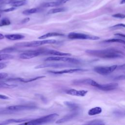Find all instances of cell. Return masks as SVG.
Listing matches in <instances>:
<instances>
[{"label": "cell", "mask_w": 125, "mask_h": 125, "mask_svg": "<svg viewBox=\"0 0 125 125\" xmlns=\"http://www.w3.org/2000/svg\"><path fill=\"white\" fill-rule=\"evenodd\" d=\"M78 114H79L78 112H77L76 111H74L73 112H72L71 113H69V114L64 116L63 117H62V118L60 119L57 121H56V123L57 124H60L65 123L66 122H68L70 120H71L75 117H76Z\"/></svg>", "instance_id": "cell-13"}, {"label": "cell", "mask_w": 125, "mask_h": 125, "mask_svg": "<svg viewBox=\"0 0 125 125\" xmlns=\"http://www.w3.org/2000/svg\"><path fill=\"white\" fill-rule=\"evenodd\" d=\"M16 10V8L14 7H12L9 8H7L5 9H3L2 10V12H11V11H13L14 10Z\"/></svg>", "instance_id": "cell-35"}, {"label": "cell", "mask_w": 125, "mask_h": 125, "mask_svg": "<svg viewBox=\"0 0 125 125\" xmlns=\"http://www.w3.org/2000/svg\"><path fill=\"white\" fill-rule=\"evenodd\" d=\"M68 0H59L58 1L62 4H63V3H66Z\"/></svg>", "instance_id": "cell-43"}, {"label": "cell", "mask_w": 125, "mask_h": 125, "mask_svg": "<svg viewBox=\"0 0 125 125\" xmlns=\"http://www.w3.org/2000/svg\"><path fill=\"white\" fill-rule=\"evenodd\" d=\"M41 54H42V49H38L35 50H28L20 55L19 57L21 59H30L36 57Z\"/></svg>", "instance_id": "cell-8"}, {"label": "cell", "mask_w": 125, "mask_h": 125, "mask_svg": "<svg viewBox=\"0 0 125 125\" xmlns=\"http://www.w3.org/2000/svg\"><path fill=\"white\" fill-rule=\"evenodd\" d=\"M2 53H3L2 49H0V54H2Z\"/></svg>", "instance_id": "cell-46"}, {"label": "cell", "mask_w": 125, "mask_h": 125, "mask_svg": "<svg viewBox=\"0 0 125 125\" xmlns=\"http://www.w3.org/2000/svg\"></svg>", "instance_id": "cell-48"}, {"label": "cell", "mask_w": 125, "mask_h": 125, "mask_svg": "<svg viewBox=\"0 0 125 125\" xmlns=\"http://www.w3.org/2000/svg\"><path fill=\"white\" fill-rule=\"evenodd\" d=\"M6 64L3 62H0V69H2L6 67Z\"/></svg>", "instance_id": "cell-41"}, {"label": "cell", "mask_w": 125, "mask_h": 125, "mask_svg": "<svg viewBox=\"0 0 125 125\" xmlns=\"http://www.w3.org/2000/svg\"><path fill=\"white\" fill-rule=\"evenodd\" d=\"M112 16L116 18H120V19H124L125 18V15L124 14H121V13L115 14L112 15Z\"/></svg>", "instance_id": "cell-34"}, {"label": "cell", "mask_w": 125, "mask_h": 125, "mask_svg": "<svg viewBox=\"0 0 125 125\" xmlns=\"http://www.w3.org/2000/svg\"><path fill=\"white\" fill-rule=\"evenodd\" d=\"M8 76V74L5 72H0V80L6 78Z\"/></svg>", "instance_id": "cell-36"}, {"label": "cell", "mask_w": 125, "mask_h": 125, "mask_svg": "<svg viewBox=\"0 0 125 125\" xmlns=\"http://www.w3.org/2000/svg\"><path fill=\"white\" fill-rule=\"evenodd\" d=\"M85 124L86 125H104L105 123L103 120L100 119H95L93 120H91L85 123Z\"/></svg>", "instance_id": "cell-22"}, {"label": "cell", "mask_w": 125, "mask_h": 125, "mask_svg": "<svg viewBox=\"0 0 125 125\" xmlns=\"http://www.w3.org/2000/svg\"><path fill=\"white\" fill-rule=\"evenodd\" d=\"M113 115L118 118H122L125 117V113L122 110L119 109H116L113 112Z\"/></svg>", "instance_id": "cell-28"}, {"label": "cell", "mask_w": 125, "mask_h": 125, "mask_svg": "<svg viewBox=\"0 0 125 125\" xmlns=\"http://www.w3.org/2000/svg\"><path fill=\"white\" fill-rule=\"evenodd\" d=\"M17 50V48L16 47H7L6 48L2 49L3 53H9L15 52Z\"/></svg>", "instance_id": "cell-30"}, {"label": "cell", "mask_w": 125, "mask_h": 125, "mask_svg": "<svg viewBox=\"0 0 125 125\" xmlns=\"http://www.w3.org/2000/svg\"><path fill=\"white\" fill-rule=\"evenodd\" d=\"M125 3V0H121L120 3L121 4H124Z\"/></svg>", "instance_id": "cell-45"}, {"label": "cell", "mask_w": 125, "mask_h": 125, "mask_svg": "<svg viewBox=\"0 0 125 125\" xmlns=\"http://www.w3.org/2000/svg\"><path fill=\"white\" fill-rule=\"evenodd\" d=\"M5 38L11 41H17L23 39L24 38V36L20 34H7L4 36Z\"/></svg>", "instance_id": "cell-17"}, {"label": "cell", "mask_w": 125, "mask_h": 125, "mask_svg": "<svg viewBox=\"0 0 125 125\" xmlns=\"http://www.w3.org/2000/svg\"><path fill=\"white\" fill-rule=\"evenodd\" d=\"M102 112V109L100 107H95L90 109L88 111V114L90 116H93L99 114Z\"/></svg>", "instance_id": "cell-21"}, {"label": "cell", "mask_w": 125, "mask_h": 125, "mask_svg": "<svg viewBox=\"0 0 125 125\" xmlns=\"http://www.w3.org/2000/svg\"><path fill=\"white\" fill-rule=\"evenodd\" d=\"M115 36H118V37H122L123 38H125V36L124 34H121V33H116L115 34H114Z\"/></svg>", "instance_id": "cell-42"}, {"label": "cell", "mask_w": 125, "mask_h": 125, "mask_svg": "<svg viewBox=\"0 0 125 125\" xmlns=\"http://www.w3.org/2000/svg\"><path fill=\"white\" fill-rule=\"evenodd\" d=\"M125 27V25L123 23H119L116 25H114L111 27H110V28L111 29H117V28H124Z\"/></svg>", "instance_id": "cell-33"}, {"label": "cell", "mask_w": 125, "mask_h": 125, "mask_svg": "<svg viewBox=\"0 0 125 125\" xmlns=\"http://www.w3.org/2000/svg\"><path fill=\"white\" fill-rule=\"evenodd\" d=\"M73 83L75 84H87L90 85L94 87H97L99 84L96 81L91 79H83L75 80L73 81Z\"/></svg>", "instance_id": "cell-10"}, {"label": "cell", "mask_w": 125, "mask_h": 125, "mask_svg": "<svg viewBox=\"0 0 125 125\" xmlns=\"http://www.w3.org/2000/svg\"><path fill=\"white\" fill-rule=\"evenodd\" d=\"M45 61H61V62H67L70 63H73V64H79L81 62V61L80 60L75 59V58H69L64 56H52V57H49L47 58H46L44 60Z\"/></svg>", "instance_id": "cell-5"}, {"label": "cell", "mask_w": 125, "mask_h": 125, "mask_svg": "<svg viewBox=\"0 0 125 125\" xmlns=\"http://www.w3.org/2000/svg\"><path fill=\"white\" fill-rule=\"evenodd\" d=\"M67 37L70 39H78V40H98L100 39V37L89 35L82 33H76V32H71L69 33Z\"/></svg>", "instance_id": "cell-4"}, {"label": "cell", "mask_w": 125, "mask_h": 125, "mask_svg": "<svg viewBox=\"0 0 125 125\" xmlns=\"http://www.w3.org/2000/svg\"><path fill=\"white\" fill-rule=\"evenodd\" d=\"M45 76H37L36 77H33V78H17L16 80L19 81L23 83H29L31 82H33L34 81H36L37 80L42 79L45 78Z\"/></svg>", "instance_id": "cell-18"}, {"label": "cell", "mask_w": 125, "mask_h": 125, "mask_svg": "<svg viewBox=\"0 0 125 125\" xmlns=\"http://www.w3.org/2000/svg\"><path fill=\"white\" fill-rule=\"evenodd\" d=\"M59 116V115L57 113H52L34 120L31 119L26 122H25L24 123H22V124L30 125H40L45 124L54 121Z\"/></svg>", "instance_id": "cell-2"}, {"label": "cell", "mask_w": 125, "mask_h": 125, "mask_svg": "<svg viewBox=\"0 0 125 125\" xmlns=\"http://www.w3.org/2000/svg\"><path fill=\"white\" fill-rule=\"evenodd\" d=\"M11 24V21L8 18H3L0 21V26H4L9 25Z\"/></svg>", "instance_id": "cell-31"}, {"label": "cell", "mask_w": 125, "mask_h": 125, "mask_svg": "<svg viewBox=\"0 0 125 125\" xmlns=\"http://www.w3.org/2000/svg\"><path fill=\"white\" fill-rule=\"evenodd\" d=\"M64 104L69 108L73 111H76L80 108V105L79 104L72 102L65 101L64 102Z\"/></svg>", "instance_id": "cell-20"}, {"label": "cell", "mask_w": 125, "mask_h": 125, "mask_svg": "<svg viewBox=\"0 0 125 125\" xmlns=\"http://www.w3.org/2000/svg\"><path fill=\"white\" fill-rule=\"evenodd\" d=\"M87 90H77L75 89H69L65 91V93L68 95L72 96H76L79 97H83L87 93Z\"/></svg>", "instance_id": "cell-14"}, {"label": "cell", "mask_w": 125, "mask_h": 125, "mask_svg": "<svg viewBox=\"0 0 125 125\" xmlns=\"http://www.w3.org/2000/svg\"><path fill=\"white\" fill-rule=\"evenodd\" d=\"M14 56L12 55L7 54V53H2L0 54V62L4 61V60H10L14 58Z\"/></svg>", "instance_id": "cell-24"}, {"label": "cell", "mask_w": 125, "mask_h": 125, "mask_svg": "<svg viewBox=\"0 0 125 125\" xmlns=\"http://www.w3.org/2000/svg\"><path fill=\"white\" fill-rule=\"evenodd\" d=\"M38 9L37 8H33L31 9H26L24 10L22 12V14L25 15H29L32 14H34L35 13L38 12Z\"/></svg>", "instance_id": "cell-27"}, {"label": "cell", "mask_w": 125, "mask_h": 125, "mask_svg": "<svg viewBox=\"0 0 125 125\" xmlns=\"http://www.w3.org/2000/svg\"><path fill=\"white\" fill-rule=\"evenodd\" d=\"M26 2L25 0H19V1H15L14 2H12V3H11V5L12 7H19V6H22L24 4H25Z\"/></svg>", "instance_id": "cell-29"}, {"label": "cell", "mask_w": 125, "mask_h": 125, "mask_svg": "<svg viewBox=\"0 0 125 125\" xmlns=\"http://www.w3.org/2000/svg\"><path fill=\"white\" fill-rule=\"evenodd\" d=\"M18 85L14 84H9L5 83H0V88H13L16 87Z\"/></svg>", "instance_id": "cell-25"}, {"label": "cell", "mask_w": 125, "mask_h": 125, "mask_svg": "<svg viewBox=\"0 0 125 125\" xmlns=\"http://www.w3.org/2000/svg\"><path fill=\"white\" fill-rule=\"evenodd\" d=\"M103 42L104 43H110V42H117L121 43H125V42L124 40L121 39H110L104 41Z\"/></svg>", "instance_id": "cell-23"}, {"label": "cell", "mask_w": 125, "mask_h": 125, "mask_svg": "<svg viewBox=\"0 0 125 125\" xmlns=\"http://www.w3.org/2000/svg\"><path fill=\"white\" fill-rule=\"evenodd\" d=\"M87 70L81 68H73V69H64L60 71H49L48 72L52 73L54 74H63L66 73H72L75 72H83L86 71Z\"/></svg>", "instance_id": "cell-12"}, {"label": "cell", "mask_w": 125, "mask_h": 125, "mask_svg": "<svg viewBox=\"0 0 125 125\" xmlns=\"http://www.w3.org/2000/svg\"><path fill=\"white\" fill-rule=\"evenodd\" d=\"M60 5H61V4L59 1H56V2H50L45 3L43 4V6L45 7H49L57 6Z\"/></svg>", "instance_id": "cell-32"}, {"label": "cell", "mask_w": 125, "mask_h": 125, "mask_svg": "<svg viewBox=\"0 0 125 125\" xmlns=\"http://www.w3.org/2000/svg\"><path fill=\"white\" fill-rule=\"evenodd\" d=\"M85 52L92 56L103 59H119L124 57V53L116 48H107L102 50H86Z\"/></svg>", "instance_id": "cell-1"}, {"label": "cell", "mask_w": 125, "mask_h": 125, "mask_svg": "<svg viewBox=\"0 0 125 125\" xmlns=\"http://www.w3.org/2000/svg\"><path fill=\"white\" fill-rule=\"evenodd\" d=\"M118 83H111L106 84H99L97 88L103 91H111L116 89L118 87Z\"/></svg>", "instance_id": "cell-11"}, {"label": "cell", "mask_w": 125, "mask_h": 125, "mask_svg": "<svg viewBox=\"0 0 125 125\" xmlns=\"http://www.w3.org/2000/svg\"><path fill=\"white\" fill-rule=\"evenodd\" d=\"M63 34L58 33V32H49L47 33L46 34H45L43 35H42L41 36L39 37L38 39H45L50 37H60V36H63Z\"/></svg>", "instance_id": "cell-19"}, {"label": "cell", "mask_w": 125, "mask_h": 125, "mask_svg": "<svg viewBox=\"0 0 125 125\" xmlns=\"http://www.w3.org/2000/svg\"><path fill=\"white\" fill-rule=\"evenodd\" d=\"M28 118H20V119H9L0 122V125H7L13 123H21L31 120Z\"/></svg>", "instance_id": "cell-16"}, {"label": "cell", "mask_w": 125, "mask_h": 125, "mask_svg": "<svg viewBox=\"0 0 125 125\" xmlns=\"http://www.w3.org/2000/svg\"><path fill=\"white\" fill-rule=\"evenodd\" d=\"M71 67L72 65L71 64L63 63H56V62H50V63H44L38 65H37L35 68L41 69L45 68L47 67H53V68H62L66 67Z\"/></svg>", "instance_id": "cell-9"}, {"label": "cell", "mask_w": 125, "mask_h": 125, "mask_svg": "<svg viewBox=\"0 0 125 125\" xmlns=\"http://www.w3.org/2000/svg\"><path fill=\"white\" fill-rule=\"evenodd\" d=\"M4 38H5L4 35H3L2 34L0 33V40H2V39H3Z\"/></svg>", "instance_id": "cell-44"}, {"label": "cell", "mask_w": 125, "mask_h": 125, "mask_svg": "<svg viewBox=\"0 0 125 125\" xmlns=\"http://www.w3.org/2000/svg\"><path fill=\"white\" fill-rule=\"evenodd\" d=\"M42 54L45 55H52L55 56H71V54L68 53H64L62 52L59 51L55 50H49V49H43V53Z\"/></svg>", "instance_id": "cell-15"}, {"label": "cell", "mask_w": 125, "mask_h": 125, "mask_svg": "<svg viewBox=\"0 0 125 125\" xmlns=\"http://www.w3.org/2000/svg\"><path fill=\"white\" fill-rule=\"evenodd\" d=\"M3 1V0H0V2H2Z\"/></svg>", "instance_id": "cell-47"}, {"label": "cell", "mask_w": 125, "mask_h": 125, "mask_svg": "<svg viewBox=\"0 0 125 125\" xmlns=\"http://www.w3.org/2000/svg\"><path fill=\"white\" fill-rule=\"evenodd\" d=\"M16 1V0H3L1 3L3 4H11Z\"/></svg>", "instance_id": "cell-37"}, {"label": "cell", "mask_w": 125, "mask_h": 125, "mask_svg": "<svg viewBox=\"0 0 125 125\" xmlns=\"http://www.w3.org/2000/svg\"><path fill=\"white\" fill-rule=\"evenodd\" d=\"M9 97L6 96V95H2V94H0V99H2V100H7L9 99Z\"/></svg>", "instance_id": "cell-39"}, {"label": "cell", "mask_w": 125, "mask_h": 125, "mask_svg": "<svg viewBox=\"0 0 125 125\" xmlns=\"http://www.w3.org/2000/svg\"><path fill=\"white\" fill-rule=\"evenodd\" d=\"M117 65H113L110 66H96L94 68V71L101 75H106L113 72L117 68Z\"/></svg>", "instance_id": "cell-6"}, {"label": "cell", "mask_w": 125, "mask_h": 125, "mask_svg": "<svg viewBox=\"0 0 125 125\" xmlns=\"http://www.w3.org/2000/svg\"><path fill=\"white\" fill-rule=\"evenodd\" d=\"M30 21V18H26L25 19H24L23 20H22L21 21V23H25L27 22H28Z\"/></svg>", "instance_id": "cell-40"}, {"label": "cell", "mask_w": 125, "mask_h": 125, "mask_svg": "<svg viewBox=\"0 0 125 125\" xmlns=\"http://www.w3.org/2000/svg\"><path fill=\"white\" fill-rule=\"evenodd\" d=\"M65 8L63 7H61V8H53L49 10L47 14H54V13H59V12H62L65 11Z\"/></svg>", "instance_id": "cell-26"}, {"label": "cell", "mask_w": 125, "mask_h": 125, "mask_svg": "<svg viewBox=\"0 0 125 125\" xmlns=\"http://www.w3.org/2000/svg\"><path fill=\"white\" fill-rule=\"evenodd\" d=\"M125 78V75H120V76H118L116 77V78H115L114 80H124Z\"/></svg>", "instance_id": "cell-38"}, {"label": "cell", "mask_w": 125, "mask_h": 125, "mask_svg": "<svg viewBox=\"0 0 125 125\" xmlns=\"http://www.w3.org/2000/svg\"><path fill=\"white\" fill-rule=\"evenodd\" d=\"M37 106L35 104H25V105H11L6 107V109L10 111L12 113L22 111V110H31L37 108Z\"/></svg>", "instance_id": "cell-7"}, {"label": "cell", "mask_w": 125, "mask_h": 125, "mask_svg": "<svg viewBox=\"0 0 125 125\" xmlns=\"http://www.w3.org/2000/svg\"><path fill=\"white\" fill-rule=\"evenodd\" d=\"M56 42L55 40H43L41 41H33L27 42H19L15 44L17 47H37L47 44H52Z\"/></svg>", "instance_id": "cell-3"}]
</instances>
